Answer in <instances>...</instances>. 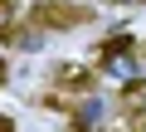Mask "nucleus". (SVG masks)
Masks as SVG:
<instances>
[{
    "label": "nucleus",
    "mask_w": 146,
    "mask_h": 132,
    "mask_svg": "<svg viewBox=\"0 0 146 132\" xmlns=\"http://www.w3.org/2000/svg\"><path fill=\"white\" fill-rule=\"evenodd\" d=\"M136 132H146V122H141V127H136Z\"/></svg>",
    "instance_id": "obj_3"
},
{
    "label": "nucleus",
    "mask_w": 146,
    "mask_h": 132,
    "mask_svg": "<svg viewBox=\"0 0 146 132\" xmlns=\"http://www.w3.org/2000/svg\"><path fill=\"white\" fill-rule=\"evenodd\" d=\"M102 117H107V103H102V98H93V93H88V98H83V103H78V127H98V122H102Z\"/></svg>",
    "instance_id": "obj_2"
},
{
    "label": "nucleus",
    "mask_w": 146,
    "mask_h": 132,
    "mask_svg": "<svg viewBox=\"0 0 146 132\" xmlns=\"http://www.w3.org/2000/svg\"><path fill=\"white\" fill-rule=\"evenodd\" d=\"M102 74L107 78H117V83H141V59H136V49L127 44V39H107L102 44Z\"/></svg>",
    "instance_id": "obj_1"
}]
</instances>
